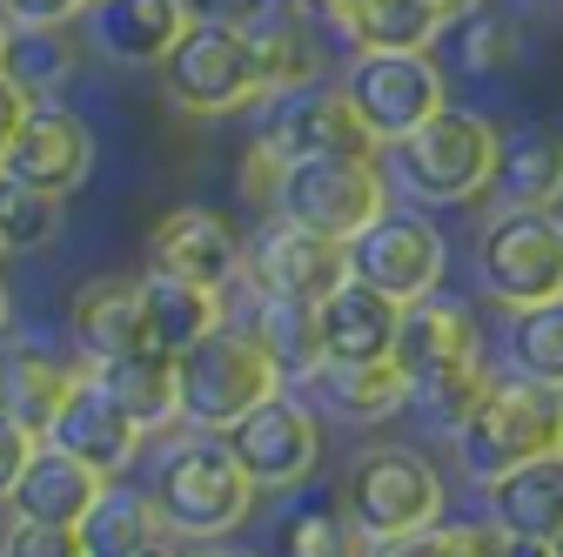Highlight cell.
<instances>
[{"label": "cell", "mask_w": 563, "mask_h": 557, "mask_svg": "<svg viewBox=\"0 0 563 557\" xmlns=\"http://www.w3.org/2000/svg\"><path fill=\"white\" fill-rule=\"evenodd\" d=\"M409 376V409H422L437 430H456L463 416L476 409V396L489 390V350H483V329L463 303H450L443 290L422 296L402 309L396 323V350H389Z\"/></svg>", "instance_id": "obj_1"}, {"label": "cell", "mask_w": 563, "mask_h": 557, "mask_svg": "<svg viewBox=\"0 0 563 557\" xmlns=\"http://www.w3.org/2000/svg\"><path fill=\"white\" fill-rule=\"evenodd\" d=\"M275 390H289V376H282L262 323L255 316H222L201 342H188L175 357V424L222 437L235 416H249Z\"/></svg>", "instance_id": "obj_2"}, {"label": "cell", "mask_w": 563, "mask_h": 557, "mask_svg": "<svg viewBox=\"0 0 563 557\" xmlns=\"http://www.w3.org/2000/svg\"><path fill=\"white\" fill-rule=\"evenodd\" d=\"M497 149H504V128L489 114L443 108L416 134L389 142V175L422 208H470V201L489 195V182H497Z\"/></svg>", "instance_id": "obj_3"}, {"label": "cell", "mask_w": 563, "mask_h": 557, "mask_svg": "<svg viewBox=\"0 0 563 557\" xmlns=\"http://www.w3.org/2000/svg\"><path fill=\"white\" fill-rule=\"evenodd\" d=\"M148 498L162 511V524L188 544H222L229 531L249 524L255 511V483L249 470L229 457L222 437H208V430H188L162 463H155V483H148Z\"/></svg>", "instance_id": "obj_4"}, {"label": "cell", "mask_w": 563, "mask_h": 557, "mask_svg": "<svg viewBox=\"0 0 563 557\" xmlns=\"http://www.w3.org/2000/svg\"><path fill=\"white\" fill-rule=\"evenodd\" d=\"M162 95L195 114V121H216V114H242L255 101H268V67L255 54L249 28H216V21H188L181 41L162 54Z\"/></svg>", "instance_id": "obj_5"}, {"label": "cell", "mask_w": 563, "mask_h": 557, "mask_svg": "<svg viewBox=\"0 0 563 557\" xmlns=\"http://www.w3.org/2000/svg\"><path fill=\"white\" fill-rule=\"evenodd\" d=\"M450 437H456V457H463V470L476 483H497L504 470H517V463H530L543 450H563V396L497 370L489 390L476 396V409Z\"/></svg>", "instance_id": "obj_6"}, {"label": "cell", "mask_w": 563, "mask_h": 557, "mask_svg": "<svg viewBox=\"0 0 563 557\" xmlns=\"http://www.w3.org/2000/svg\"><path fill=\"white\" fill-rule=\"evenodd\" d=\"M443 504H450L443 470L409 444H369V450H356V463L342 477V517L356 524L363 544L437 524Z\"/></svg>", "instance_id": "obj_7"}, {"label": "cell", "mask_w": 563, "mask_h": 557, "mask_svg": "<svg viewBox=\"0 0 563 557\" xmlns=\"http://www.w3.org/2000/svg\"><path fill=\"white\" fill-rule=\"evenodd\" d=\"M275 216L316 229L329 242H356L376 216H389V168L383 155H322V162H282Z\"/></svg>", "instance_id": "obj_8"}, {"label": "cell", "mask_w": 563, "mask_h": 557, "mask_svg": "<svg viewBox=\"0 0 563 557\" xmlns=\"http://www.w3.org/2000/svg\"><path fill=\"white\" fill-rule=\"evenodd\" d=\"M342 95L356 108V121L376 134V149L416 134L430 114L450 108V81L437 54L422 47H356V61L342 67Z\"/></svg>", "instance_id": "obj_9"}, {"label": "cell", "mask_w": 563, "mask_h": 557, "mask_svg": "<svg viewBox=\"0 0 563 557\" xmlns=\"http://www.w3.org/2000/svg\"><path fill=\"white\" fill-rule=\"evenodd\" d=\"M476 283L497 309L563 296V222L550 208H497L476 242Z\"/></svg>", "instance_id": "obj_10"}, {"label": "cell", "mask_w": 563, "mask_h": 557, "mask_svg": "<svg viewBox=\"0 0 563 557\" xmlns=\"http://www.w3.org/2000/svg\"><path fill=\"white\" fill-rule=\"evenodd\" d=\"M349 275L409 309V303L443 290L450 242H443V229L430 216H416V208H389V216H376L356 242H349Z\"/></svg>", "instance_id": "obj_11"}, {"label": "cell", "mask_w": 563, "mask_h": 557, "mask_svg": "<svg viewBox=\"0 0 563 557\" xmlns=\"http://www.w3.org/2000/svg\"><path fill=\"white\" fill-rule=\"evenodd\" d=\"M222 444L249 470L255 491H289V483L316 477V463H322V416L302 396L275 390L268 403H255L249 416H235V424L222 430Z\"/></svg>", "instance_id": "obj_12"}, {"label": "cell", "mask_w": 563, "mask_h": 557, "mask_svg": "<svg viewBox=\"0 0 563 557\" xmlns=\"http://www.w3.org/2000/svg\"><path fill=\"white\" fill-rule=\"evenodd\" d=\"M342 275H349V242H329V236L296 229V222H282V216L242 249L249 303H302V309H316Z\"/></svg>", "instance_id": "obj_13"}, {"label": "cell", "mask_w": 563, "mask_h": 557, "mask_svg": "<svg viewBox=\"0 0 563 557\" xmlns=\"http://www.w3.org/2000/svg\"><path fill=\"white\" fill-rule=\"evenodd\" d=\"M262 142L282 155V162H322V155H383L376 134L356 121L342 81L322 88V81H302V88H282L268 95V114H262Z\"/></svg>", "instance_id": "obj_14"}, {"label": "cell", "mask_w": 563, "mask_h": 557, "mask_svg": "<svg viewBox=\"0 0 563 557\" xmlns=\"http://www.w3.org/2000/svg\"><path fill=\"white\" fill-rule=\"evenodd\" d=\"M95 168V134L75 108L60 101H27L14 142H8V162H0V175H14L27 188H47V195H75Z\"/></svg>", "instance_id": "obj_15"}, {"label": "cell", "mask_w": 563, "mask_h": 557, "mask_svg": "<svg viewBox=\"0 0 563 557\" xmlns=\"http://www.w3.org/2000/svg\"><path fill=\"white\" fill-rule=\"evenodd\" d=\"M41 444H54V450H67V457H81L95 477L114 483V477L134 463V450H141V424L101 390L95 370H81L75 383H67V396H60V409H54V424H47Z\"/></svg>", "instance_id": "obj_16"}, {"label": "cell", "mask_w": 563, "mask_h": 557, "mask_svg": "<svg viewBox=\"0 0 563 557\" xmlns=\"http://www.w3.org/2000/svg\"><path fill=\"white\" fill-rule=\"evenodd\" d=\"M148 269L181 275V283H208V290H229L242 275V236L216 216V208H168L148 236Z\"/></svg>", "instance_id": "obj_17"}, {"label": "cell", "mask_w": 563, "mask_h": 557, "mask_svg": "<svg viewBox=\"0 0 563 557\" xmlns=\"http://www.w3.org/2000/svg\"><path fill=\"white\" fill-rule=\"evenodd\" d=\"M396 323L402 303H389L383 290L342 275V283L316 303V336H322V363H376L396 350Z\"/></svg>", "instance_id": "obj_18"}, {"label": "cell", "mask_w": 563, "mask_h": 557, "mask_svg": "<svg viewBox=\"0 0 563 557\" xmlns=\"http://www.w3.org/2000/svg\"><path fill=\"white\" fill-rule=\"evenodd\" d=\"M67 329H75L81 357L108 363L128 350H148V309H141V275H95L67 303Z\"/></svg>", "instance_id": "obj_19"}, {"label": "cell", "mask_w": 563, "mask_h": 557, "mask_svg": "<svg viewBox=\"0 0 563 557\" xmlns=\"http://www.w3.org/2000/svg\"><path fill=\"white\" fill-rule=\"evenodd\" d=\"M181 28H188L181 0H88V47H101L121 67H162Z\"/></svg>", "instance_id": "obj_20"}, {"label": "cell", "mask_w": 563, "mask_h": 557, "mask_svg": "<svg viewBox=\"0 0 563 557\" xmlns=\"http://www.w3.org/2000/svg\"><path fill=\"white\" fill-rule=\"evenodd\" d=\"M101 483L108 477H95L81 457H67L54 444H34L27 470L14 477V491H8V511L27 517V524H67V531H75L88 517V504L101 498Z\"/></svg>", "instance_id": "obj_21"}, {"label": "cell", "mask_w": 563, "mask_h": 557, "mask_svg": "<svg viewBox=\"0 0 563 557\" xmlns=\"http://www.w3.org/2000/svg\"><path fill=\"white\" fill-rule=\"evenodd\" d=\"M483 511H489V531L556 537L563 531V450H543V457L504 470L497 483H483Z\"/></svg>", "instance_id": "obj_22"}, {"label": "cell", "mask_w": 563, "mask_h": 557, "mask_svg": "<svg viewBox=\"0 0 563 557\" xmlns=\"http://www.w3.org/2000/svg\"><path fill=\"white\" fill-rule=\"evenodd\" d=\"M88 557H175V531L162 524L155 498L134 483H101V498L75 524Z\"/></svg>", "instance_id": "obj_23"}, {"label": "cell", "mask_w": 563, "mask_h": 557, "mask_svg": "<svg viewBox=\"0 0 563 557\" xmlns=\"http://www.w3.org/2000/svg\"><path fill=\"white\" fill-rule=\"evenodd\" d=\"M504 208H556L563 201V128H510L497 149V182H489Z\"/></svg>", "instance_id": "obj_24"}, {"label": "cell", "mask_w": 563, "mask_h": 557, "mask_svg": "<svg viewBox=\"0 0 563 557\" xmlns=\"http://www.w3.org/2000/svg\"><path fill=\"white\" fill-rule=\"evenodd\" d=\"M141 309H148V342L168 357H181L188 342H201L229 316V290H208V283H181V275L162 269H141Z\"/></svg>", "instance_id": "obj_25"}, {"label": "cell", "mask_w": 563, "mask_h": 557, "mask_svg": "<svg viewBox=\"0 0 563 557\" xmlns=\"http://www.w3.org/2000/svg\"><path fill=\"white\" fill-rule=\"evenodd\" d=\"M316 21H329V34L349 47H422L430 54L450 34L422 0H329Z\"/></svg>", "instance_id": "obj_26"}, {"label": "cell", "mask_w": 563, "mask_h": 557, "mask_svg": "<svg viewBox=\"0 0 563 557\" xmlns=\"http://www.w3.org/2000/svg\"><path fill=\"white\" fill-rule=\"evenodd\" d=\"M316 396L329 416H349V424H389V416L409 409V376L396 357H376V363H322L316 376Z\"/></svg>", "instance_id": "obj_27"}, {"label": "cell", "mask_w": 563, "mask_h": 557, "mask_svg": "<svg viewBox=\"0 0 563 557\" xmlns=\"http://www.w3.org/2000/svg\"><path fill=\"white\" fill-rule=\"evenodd\" d=\"M95 376H101V390L141 424V437L175 424V357L168 350H155V342H148V350L108 357V363H95Z\"/></svg>", "instance_id": "obj_28"}, {"label": "cell", "mask_w": 563, "mask_h": 557, "mask_svg": "<svg viewBox=\"0 0 563 557\" xmlns=\"http://www.w3.org/2000/svg\"><path fill=\"white\" fill-rule=\"evenodd\" d=\"M75 376L81 370L54 363L41 342H14V350L0 357V409H8L14 424H27L34 437H47V424H54V409H60V396H67Z\"/></svg>", "instance_id": "obj_29"}, {"label": "cell", "mask_w": 563, "mask_h": 557, "mask_svg": "<svg viewBox=\"0 0 563 557\" xmlns=\"http://www.w3.org/2000/svg\"><path fill=\"white\" fill-rule=\"evenodd\" d=\"M504 370L543 390H563V296L510 309L504 323Z\"/></svg>", "instance_id": "obj_30"}, {"label": "cell", "mask_w": 563, "mask_h": 557, "mask_svg": "<svg viewBox=\"0 0 563 557\" xmlns=\"http://www.w3.org/2000/svg\"><path fill=\"white\" fill-rule=\"evenodd\" d=\"M0 75H8L27 101H54L67 88V75H75V41H67V28H8Z\"/></svg>", "instance_id": "obj_31"}, {"label": "cell", "mask_w": 563, "mask_h": 557, "mask_svg": "<svg viewBox=\"0 0 563 557\" xmlns=\"http://www.w3.org/2000/svg\"><path fill=\"white\" fill-rule=\"evenodd\" d=\"M54 229H60V195L0 175V255H8V249L14 255H34V249L54 242Z\"/></svg>", "instance_id": "obj_32"}, {"label": "cell", "mask_w": 563, "mask_h": 557, "mask_svg": "<svg viewBox=\"0 0 563 557\" xmlns=\"http://www.w3.org/2000/svg\"><path fill=\"white\" fill-rule=\"evenodd\" d=\"M255 323L268 336V350L282 363V376H316L322 370V336H316V309L302 303H255Z\"/></svg>", "instance_id": "obj_33"}, {"label": "cell", "mask_w": 563, "mask_h": 557, "mask_svg": "<svg viewBox=\"0 0 563 557\" xmlns=\"http://www.w3.org/2000/svg\"><path fill=\"white\" fill-rule=\"evenodd\" d=\"M282 557H369V544L335 504H296L282 517Z\"/></svg>", "instance_id": "obj_34"}, {"label": "cell", "mask_w": 563, "mask_h": 557, "mask_svg": "<svg viewBox=\"0 0 563 557\" xmlns=\"http://www.w3.org/2000/svg\"><path fill=\"white\" fill-rule=\"evenodd\" d=\"M369 557H489V531L437 517V524H422V531H402V537L369 544Z\"/></svg>", "instance_id": "obj_35"}, {"label": "cell", "mask_w": 563, "mask_h": 557, "mask_svg": "<svg viewBox=\"0 0 563 557\" xmlns=\"http://www.w3.org/2000/svg\"><path fill=\"white\" fill-rule=\"evenodd\" d=\"M456 28H463V61L470 67H504V61H517V21L489 14V0H483L476 14H463Z\"/></svg>", "instance_id": "obj_36"}, {"label": "cell", "mask_w": 563, "mask_h": 557, "mask_svg": "<svg viewBox=\"0 0 563 557\" xmlns=\"http://www.w3.org/2000/svg\"><path fill=\"white\" fill-rule=\"evenodd\" d=\"M0 557H88V544H81V531H67V524L14 517V531L0 537Z\"/></svg>", "instance_id": "obj_37"}, {"label": "cell", "mask_w": 563, "mask_h": 557, "mask_svg": "<svg viewBox=\"0 0 563 557\" xmlns=\"http://www.w3.org/2000/svg\"><path fill=\"white\" fill-rule=\"evenodd\" d=\"M81 14H88V0H0V21L8 28H67Z\"/></svg>", "instance_id": "obj_38"}, {"label": "cell", "mask_w": 563, "mask_h": 557, "mask_svg": "<svg viewBox=\"0 0 563 557\" xmlns=\"http://www.w3.org/2000/svg\"><path fill=\"white\" fill-rule=\"evenodd\" d=\"M34 430L27 424H14V416L8 409H0V504H8V491H14V477L27 470V457H34Z\"/></svg>", "instance_id": "obj_39"}, {"label": "cell", "mask_w": 563, "mask_h": 557, "mask_svg": "<svg viewBox=\"0 0 563 557\" xmlns=\"http://www.w3.org/2000/svg\"><path fill=\"white\" fill-rule=\"evenodd\" d=\"M188 21H216V28H255L262 14H275L282 0H181Z\"/></svg>", "instance_id": "obj_40"}, {"label": "cell", "mask_w": 563, "mask_h": 557, "mask_svg": "<svg viewBox=\"0 0 563 557\" xmlns=\"http://www.w3.org/2000/svg\"><path fill=\"white\" fill-rule=\"evenodd\" d=\"M275 182H282V155L255 134V142H249V162H242V195L268 208V201H275Z\"/></svg>", "instance_id": "obj_41"}, {"label": "cell", "mask_w": 563, "mask_h": 557, "mask_svg": "<svg viewBox=\"0 0 563 557\" xmlns=\"http://www.w3.org/2000/svg\"><path fill=\"white\" fill-rule=\"evenodd\" d=\"M21 114H27V95L0 75V162H8V142H14V128H21Z\"/></svg>", "instance_id": "obj_42"}, {"label": "cell", "mask_w": 563, "mask_h": 557, "mask_svg": "<svg viewBox=\"0 0 563 557\" xmlns=\"http://www.w3.org/2000/svg\"><path fill=\"white\" fill-rule=\"evenodd\" d=\"M489 557H550V537H510V531H489Z\"/></svg>", "instance_id": "obj_43"}, {"label": "cell", "mask_w": 563, "mask_h": 557, "mask_svg": "<svg viewBox=\"0 0 563 557\" xmlns=\"http://www.w3.org/2000/svg\"><path fill=\"white\" fill-rule=\"evenodd\" d=\"M422 8H430V14H437L443 28H456L463 14H476V8H483V0H422Z\"/></svg>", "instance_id": "obj_44"}, {"label": "cell", "mask_w": 563, "mask_h": 557, "mask_svg": "<svg viewBox=\"0 0 563 557\" xmlns=\"http://www.w3.org/2000/svg\"><path fill=\"white\" fill-rule=\"evenodd\" d=\"M289 8H302V14H322V8H329V0H289Z\"/></svg>", "instance_id": "obj_45"}, {"label": "cell", "mask_w": 563, "mask_h": 557, "mask_svg": "<svg viewBox=\"0 0 563 557\" xmlns=\"http://www.w3.org/2000/svg\"><path fill=\"white\" fill-rule=\"evenodd\" d=\"M0 329H8V283H0Z\"/></svg>", "instance_id": "obj_46"}, {"label": "cell", "mask_w": 563, "mask_h": 557, "mask_svg": "<svg viewBox=\"0 0 563 557\" xmlns=\"http://www.w3.org/2000/svg\"><path fill=\"white\" fill-rule=\"evenodd\" d=\"M201 557H255V550H201Z\"/></svg>", "instance_id": "obj_47"}, {"label": "cell", "mask_w": 563, "mask_h": 557, "mask_svg": "<svg viewBox=\"0 0 563 557\" xmlns=\"http://www.w3.org/2000/svg\"><path fill=\"white\" fill-rule=\"evenodd\" d=\"M550 557H563V531H556V537H550Z\"/></svg>", "instance_id": "obj_48"}, {"label": "cell", "mask_w": 563, "mask_h": 557, "mask_svg": "<svg viewBox=\"0 0 563 557\" xmlns=\"http://www.w3.org/2000/svg\"><path fill=\"white\" fill-rule=\"evenodd\" d=\"M0 54H8V21H0Z\"/></svg>", "instance_id": "obj_49"}, {"label": "cell", "mask_w": 563, "mask_h": 557, "mask_svg": "<svg viewBox=\"0 0 563 557\" xmlns=\"http://www.w3.org/2000/svg\"><path fill=\"white\" fill-rule=\"evenodd\" d=\"M550 216H556V222H563V201H556V208H550Z\"/></svg>", "instance_id": "obj_50"}, {"label": "cell", "mask_w": 563, "mask_h": 557, "mask_svg": "<svg viewBox=\"0 0 563 557\" xmlns=\"http://www.w3.org/2000/svg\"><path fill=\"white\" fill-rule=\"evenodd\" d=\"M556 396H563V390H556Z\"/></svg>", "instance_id": "obj_51"}]
</instances>
